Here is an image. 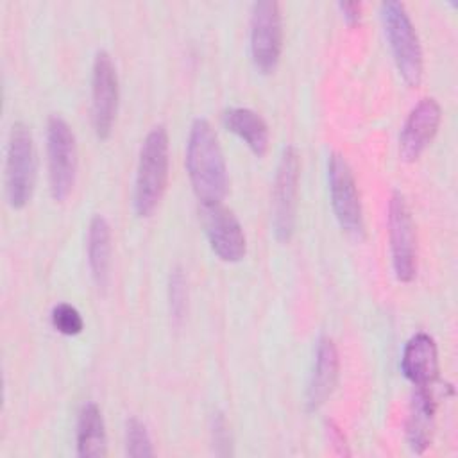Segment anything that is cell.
<instances>
[{"label":"cell","mask_w":458,"mask_h":458,"mask_svg":"<svg viewBox=\"0 0 458 458\" xmlns=\"http://www.w3.org/2000/svg\"><path fill=\"white\" fill-rule=\"evenodd\" d=\"M186 170L200 206L220 204L227 193V165L211 123L195 118L186 143Z\"/></svg>","instance_id":"cell-1"},{"label":"cell","mask_w":458,"mask_h":458,"mask_svg":"<svg viewBox=\"0 0 458 458\" xmlns=\"http://www.w3.org/2000/svg\"><path fill=\"white\" fill-rule=\"evenodd\" d=\"M168 134L165 125H156L145 136L134 179L132 204L138 216H148L163 199L168 181Z\"/></svg>","instance_id":"cell-2"},{"label":"cell","mask_w":458,"mask_h":458,"mask_svg":"<svg viewBox=\"0 0 458 458\" xmlns=\"http://www.w3.org/2000/svg\"><path fill=\"white\" fill-rule=\"evenodd\" d=\"M381 20L399 75L410 88L419 86L424 70L422 48L406 7L386 0L381 4Z\"/></svg>","instance_id":"cell-3"},{"label":"cell","mask_w":458,"mask_h":458,"mask_svg":"<svg viewBox=\"0 0 458 458\" xmlns=\"http://www.w3.org/2000/svg\"><path fill=\"white\" fill-rule=\"evenodd\" d=\"M36 181V150L30 129L14 122L9 131L5 154V195L14 209L29 204Z\"/></svg>","instance_id":"cell-4"},{"label":"cell","mask_w":458,"mask_h":458,"mask_svg":"<svg viewBox=\"0 0 458 458\" xmlns=\"http://www.w3.org/2000/svg\"><path fill=\"white\" fill-rule=\"evenodd\" d=\"M48 186L52 199L63 202L70 197L77 175V141L70 123L52 114L47 122Z\"/></svg>","instance_id":"cell-5"},{"label":"cell","mask_w":458,"mask_h":458,"mask_svg":"<svg viewBox=\"0 0 458 458\" xmlns=\"http://www.w3.org/2000/svg\"><path fill=\"white\" fill-rule=\"evenodd\" d=\"M301 159L293 145H286L279 156V163L272 184L270 218L272 231L277 242L286 243L295 231L297 193H299Z\"/></svg>","instance_id":"cell-6"},{"label":"cell","mask_w":458,"mask_h":458,"mask_svg":"<svg viewBox=\"0 0 458 458\" xmlns=\"http://www.w3.org/2000/svg\"><path fill=\"white\" fill-rule=\"evenodd\" d=\"M327 186L335 218L342 231L352 238H361L365 231L363 209L354 181V174L342 154L333 152L327 159Z\"/></svg>","instance_id":"cell-7"},{"label":"cell","mask_w":458,"mask_h":458,"mask_svg":"<svg viewBox=\"0 0 458 458\" xmlns=\"http://www.w3.org/2000/svg\"><path fill=\"white\" fill-rule=\"evenodd\" d=\"M250 57L258 72L272 73L283 50V20L276 0H258L250 9Z\"/></svg>","instance_id":"cell-8"},{"label":"cell","mask_w":458,"mask_h":458,"mask_svg":"<svg viewBox=\"0 0 458 458\" xmlns=\"http://www.w3.org/2000/svg\"><path fill=\"white\" fill-rule=\"evenodd\" d=\"M388 236L394 274L408 283L417 272V238L410 206L401 191H394L388 204Z\"/></svg>","instance_id":"cell-9"},{"label":"cell","mask_w":458,"mask_h":458,"mask_svg":"<svg viewBox=\"0 0 458 458\" xmlns=\"http://www.w3.org/2000/svg\"><path fill=\"white\" fill-rule=\"evenodd\" d=\"M118 75L111 55L98 50L91 68V123L100 140H107L113 132L118 113Z\"/></svg>","instance_id":"cell-10"},{"label":"cell","mask_w":458,"mask_h":458,"mask_svg":"<svg viewBox=\"0 0 458 458\" xmlns=\"http://www.w3.org/2000/svg\"><path fill=\"white\" fill-rule=\"evenodd\" d=\"M202 224L211 250L227 263L240 261L247 252V238L236 215L220 204L202 206Z\"/></svg>","instance_id":"cell-11"},{"label":"cell","mask_w":458,"mask_h":458,"mask_svg":"<svg viewBox=\"0 0 458 458\" xmlns=\"http://www.w3.org/2000/svg\"><path fill=\"white\" fill-rule=\"evenodd\" d=\"M440 118L442 109L431 97L413 106L399 134V154L404 161H415L426 150L438 131Z\"/></svg>","instance_id":"cell-12"},{"label":"cell","mask_w":458,"mask_h":458,"mask_svg":"<svg viewBox=\"0 0 458 458\" xmlns=\"http://www.w3.org/2000/svg\"><path fill=\"white\" fill-rule=\"evenodd\" d=\"M338 351L329 336H320L317 340L313 369L310 374L306 388V408L308 411L318 410L326 399L333 394L338 379Z\"/></svg>","instance_id":"cell-13"},{"label":"cell","mask_w":458,"mask_h":458,"mask_svg":"<svg viewBox=\"0 0 458 458\" xmlns=\"http://www.w3.org/2000/svg\"><path fill=\"white\" fill-rule=\"evenodd\" d=\"M401 370L413 386H431L438 377V351L433 336L415 333L403 349Z\"/></svg>","instance_id":"cell-14"},{"label":"cell","mask_w":458,"mask_h":458,"mask_svg":"<svg viewBox=\"0 0 458 458\" xmlns=\"http://www.w3.org/2000/svg\"><path fill=\"white\" fill-rule=\"evenodd\" d=\"M437 403L429 386H415L410 401V413L406 422V438L413 453L422 454L433 440Z\"/></svg>","instance_id":"cell-15"},{"label":"cell","mask_w":458,"mask_h":458,"mask_svg":"<svg viewBox=\"0 0 458 458\" xmlns=\"http://www.w3.org/2000/svg\"><path fill=\"white\" fill-rule=\"evenodd\" d=\"M222 122L225 129L236 134L254 156H265L270 141L267 122L259 116V113L249 107H229L222 113Z\"/></svg>","instance_id":"cell-16"},{"label":"cell","mask_w":458,"mask_h":458,"mask_svg":"<svg viewBox=\"0 0 458 458\" xmlns=\"http://www.w3.org/2000/svg\"><path fill=\"white\" fill-rule=\"evenodd\" d=\"M111 250V225L102 215H95L88 227V265L98 288H106L109 283Z\"/></svg>","instance_id":"cell-17"},{"label":"cell","mask_w":458,"mask_h":458,"mask_svg":"<svg viewBox=\"0 0 458 458\" xmlns=\"http://www.w3.org/2000/svg\"><path fill=\"white\" fill-rule=\"evenodd\" d=\"M107 435L100 408L88 401L81 406L77 417V454L81 458L106 456Z\"/></svg>","instance_id":"cell-18"},{"label":"cell","mask_w":458,"mask_h":458,"mask_svg":"<svg viewBox=\"0 0 458 458\" xmlns=\"http://www.w3.org/2000/svg\"><path fill=\"white\" fill-rule=\"evenodd\" d=\"M188 306V283L181 267H174L168 277V308L175 324H181Z\"/></svg>","instance_id":"cell-19"},{"label":"cell","mask_w":458,"mask_h":458,"mask_svg":"<svg viewBox=\"0 0 458 458\" xmlns=\"http://www.w3.org/2000/svg\"><path fill=\"white\" fill-rule=\"evenodd\" d=\"M125 453L132 458H145L154 454L147 426L136 417H131L125 422Z\"/></svg>","instance_id":"cell-20"},{"label":"cell","mask_w":458,"mask_h":458,"mask_svg":"<svg viewBox=\"0 0 458 458\" xmlns=\"http://www.w3.org/2000/svg\"><path fill=\"white\" fill-rule=\"evenodd\" d=\"M50 320L55 331L66 336H75L82 333L84 329V320L79 310L68 302H57L52 311H50Z\"/></svg>","instance_id":"cell-21"},{"label":"cell","mask_w":458,"mask_h":458,"mask_svg":"<svg viewBox=\"0 0 458 458\" xmlns=\"http://www.w3.org/2000/svg\"><path fill=\"white\" fill-rule=\"evenodd\" d=\"M211 435H213V444L216 445V453L218 454H227L231 453V437H229V429H227V422L222 417V413H216L213 419V428H211Z\"/></svg>","instance_id":"cell-22"},{"label":"cell","mask_w":458,"mask_h":458,"mask_svg":"<svg viewBox=\"0 0 458 458\" xmlns=\"http://www.w3.org/2000/svg\"><path fill=\"white\" fill-rule=\"evenodd\" d=\"M336 7H338V11L342 13V18H344L349 25L360 23V18H361V4H360V2L345 0V2H338Z\"/></svg>","instance_id":"cell-23"},{"label":"cell","mask_w":458,"mask_h":458,"mask_svg":"<svg viewBox=\"0 0 458 458\" xmlns=\"http://www.w3.org/2000/svg\"><path fill=\"white\" fill-rule=\"evenodd\" d=\"M327 431H329V438L335 442L333 445H335L340 453H345V454H347V451H345V440H344V435L338 431V428H335L333 424H329V426H327Z\"/></svg>","instance_id":"cell-24"}]
</instances>
